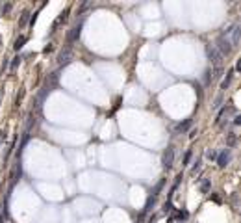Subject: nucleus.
Segmentation results:
<instances>
[{
  "label": "nucleus",
  "mask_w": 241,
  "mask_h": 223,
  "mask_svg": "<svg viewBox=\"0 0 241 223\" xmlns=\"http://www.w3.org/2000/svg\"><path fill=\"white\" fill-rule=\"evenodd\" d=\"M206 52H208V58H210V60L211 61H217V60H219V52H217V50H215V46H206Z\"/></svg>",
  "instance_id": "obj_4"
},
{
  "label": "nucleus",
  "mask_w": 241,
  "mask_h": 223,
  "mask_svg": "<svg viewBox=\"0 0 241 223\" xmlns=\"http://www.w3.org/2000/svg\"><path fill=\"white\" fill-rule=\"evenodd\" d=\"M189 125H191V119H187V121H185L184 125H178V130H185V128H187Z\"/></svg>",
  "instance_id": "obj_10"
},
{
  "label": "nucleus",
  "mask_w": 241,
  "mask_h": 223,
  "mask_svg": "<svg viewBox=\"0 0 241 223\" xmlns=\"http://www.w3.org/2000/svg\"><path fill=\"white\" fill-rule=\"evenodd\" d=\"M232 74H234V71H230V73H228V76L221 82V89H226L228 88V84H230V80H232Z\"/></svg>",
  "instance_id": "obj_7"
},
{
  "label": "nucleus",
  "mask_w": 241,
  "mask_h": 223,
  "mask_svg": "<svg viewBox=\"0 0 241 223\" xmlns=\"http://www.w3.org/2000/svg\"><path fill=\"white\" fill-rule=\"evenodd\" d=\"M215 50L219 52V56H226V54H230V50H232L230 41L224 39V37H219V41H217V45H215Z\"/></svg>",
  "instance_id": "obj_1"
},
{
  "label": "nucleus",
  "mask_w": 241,
  "mask_h": 223,
  "mask_svg": "<svg viewBox=\"0 0 241 223\" xmlns=\"http://www.w3.org/2000/svg\"><path fill=\"white\" fill-rule=\"evenodd\" d=\"M239 43V26H232V46H236Z\"/></svg>",
  "instance_id": "obj_5"
},
{
  "label": "nucleus",
  "mask_w": 241,
  "mask_h": 223,
  "mask_svg": "<svg viewBox=\"0 0 241 223\" xmlns=\"http://www.w3.org/2000/svg\"><path fill=\"white\" fill-rule=\"evenodd\" d=\"M228 162H230V152H228V151H223L219 156H217V164H219L221 167H224Z\"/></svg>",
  "instance_id": "obj_3"
},
{
  "label": "nucleus",
  "mask_w": 241,
  "mask_h": 223,
  "mask_svg": "<svg viewBox=\"0 0 241 223\" xmlns=\"http://www.w3.org/2000/svg\"><path fill=\"white\" fill-rule=\"evenodd\" d=\"M80 26H76V28H73V32H70V36H69V41H74V39H78L80 37Z\"/></svg>",
  "instance_id": "obj_6"
},
{
  "label": "nucleus",
  "mask_w": 241,
  "mask_h": 223,
  "mask_svg": "<svg viewBox=\"0 0 241 223\" xmlns=\"http://www.w3.org/2000/svg\"><path fill=\"white\" fill-rule=\"evenodd\" d=\"M234 143H236V136H234V134H230V136H228V145L232 147Z\"/></svg>",
  "instance_id": "obj_13"
},
{
  "label": "nucleus",
  "mask_w": 241,
  "mask_h": 223,
  "mask_svg": "<svg viewBox=\"0 0 241 223\" xmlns=\"http://www.w3.org/2000/svg\"><path fill=\"white\" fill-rule=\"evenodd\" d=\"M208 188H210V181H202V184H200V190H202V191H208Z\"/></svg>",
  "instance_id": "obj_9"
},
{
  "label": "nucleus",
  "mask_w": 241,
  "mask_h": 223,
  "mask_svg": "<svg viewBox=\"0 0 241 223\" xmlns=\"http://www.w3.org/2000/svg\"><path fill=\"white\" fill-rule=\"evenodd\" d=\"M173 158H175V151H173V147H167V151L163 154V167H171Z\"/></svg>",
  "instance_id": "obj_2"
},
{
  "label": "nucleus",
  "mask_w": 241,
  "mask_h": 223,
  "mask_svg": "<svg viewBox=\"0 0 241 223\" xmlns=\"http://www.w3.org/2000/svg\"><path fill=\"white\" fill-rule=\"evenodd\" d=\"M28 15H30L28 11H26V13H22V19H21V26H24V24H26V21H28Z\"/></svg>",
  "instance_id": "obj_11"
},
{
  "label": "nucleus",
  "mask_w": 241,
  "mask_h": 223,
  "mask_svg": "<svg viewBox=\"0 0 241 223\" xmlns=\"http://www.w3.org/2000/svg\"><path fill=\"white\" fill-rule=\"evenodd\" d=\"M199 169H200V162L197 160V162H195V166H193V171H199Z\"/></svg>",
  "instance_id": "obj_15"
},
{
  "label": "nucleus",
  "mask_w": 241,
  "mask_h": 223,
  "mask_svg": "<svg viewBox=\"0 0 241 223\" xmlns=\"http://www.w3.org/2000/svg\"><path fill=\"white\" fill-rule=\"evenodd\" d=\"M189 160H191V152H187V154H185V158H184V164H187Z\"/></svg>",
  "instance_id": "obj_16"
},
{
  "label": "nucleus",
  "mask_w": 241,
  "mask_h": 223,
  "mask_svg": "<svg viewBox=\"0 0 241 223\" xmlns=\"http://www.w3.org/2000/svg\"><path fill=\"white\" fill-rule=\"evenodd\" d=\"M206 156H208L210 160H215V158H217V152H215V151H208V154H206Z\"/></svg>",
  "instance_id": "obj_12"
},
{
  "label": "nucleus",
  "mask_w": 241,
  "mask_h": 223,
  "mask_svg": "<svg viewBox=\"0 0 241 223\" xmlns=\"http://www.w3.org/2000/svg\"><path fill=\"white\" fill-rule=\"evenodd\" d=\"M17 63H21V56H17V58H15V60H13V63H11V67H15V65H17Z\"/></svg>",
  "instance_id": "obj_14"
},
{
  "label": "nucleus",
  "mask_w": 241,
  "mask_h": 223,
  "mask_svg": "<svg viewBox=\"0 0 241 223\" xmlns=\"http://www.w3.org/2000/svg\"><path fill=\"white\" fill-rule=\"evenodd\" d=\"M210 76H211V71H208V73H206V78H204V82H206V84L210 82Z\"/></svg>",
  "instance_id": "obj_17"
},
{
  "label": "nucleus",
  "mask_w": 241,
  "mask_h": 223,
  "mask_svg": "<svg viewBox=\"0 0 241 223\" xmlns=\"http://www.w3.org/2000/svg\"><path fill=\"white\" fill-rule=\"evenodd\" d=\"M24 41H26V37L24 36H21L17 39V41H15V50H21L22 46H24Z\"/></svg>",
  "instance_id": "obj_8"
}]
</instances>
